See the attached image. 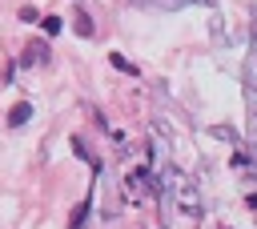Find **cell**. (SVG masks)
<instances>
[{
    "mask_svg": "<svg viewBox=\"0 0 257 229\" xmlns=\"http://www.w3.org/2000/svg\"><path fill=\"white\" fill-rule=\"evenodd\" d=\"M28 117H32V104H28V100H16V104L8 108V125H12V129L28 125Z\"/></svg>",
    "mask_w": 257,
    "mask_h": 229,
    "instance_id": "cell-1",
    "label": "cell"
},
{
    "mask_svg": "<svg viewBox=\"0 0 257 229\" xmlns=\"http://www.w3.org/2000/svg\"><path fill=\"white\" fill-rule=\"evenodd\" d=\"M88 209H92V201L84 197V201L72 209V221H68V229H84V221H88Z\"/></svg>",
    "mask_w": 257,
    "mask_h": 229,
    "instance_id": "cell-2",
    "label": "cell"
},
{
    "mask_svg": "<svg viewBox=\"0 0 257 229\" xmlns=\"http://www.w3.org/2000/svg\"><path fill=\"white\" fill-rule=\"evenodd\" d=\"M44 60H48V44H32L24 56V64H44Z\"/></svg>",
    "mask_w": 257,
    "mask_h": 229,
    "instance_id": "cell-3",
    "label": "cell"
},
{
    "mask_svg": "<svg viewBox=\"0 0 257 229\" xmlns=\"http://www.w3.org/2000/svg\"><path fill=\"white\" fill-rule=\"evenodd\" d=\"M108 60H112V68H120V72H128V76H137V64H133V60H124L120 52H112Z\"/></svg>",
    "mask_w": 257,
    "mask_h": 229,
    "instance_id": "cell-4",
    "label": "cell"
},
{
    "mask_svg": "<svg viewBox=\"0 0 257 229\" xmlns=\"http://www.w3.org/2000/svg\"><path fill=\"white\" fill-rule=\"evenodd\" d=\"M72 28H76L80 36H92V20H88L84 12H76V24H72Z\"/></svg>",
    "mask_w": 257,
    "mask_h": 229,
    "instance_id": "cell-5",
    "label": "cell"
},
{
    "mask_svg": "<svg viewBox=\"0 0 257 229\" xmlns=\"http://www.w3.org/2000/svg\"><path fill=\"white\" fill-rule=\"evenodd\" d=\"M60 28H64V24H60V16H44V32H48V36H56Z\"/></svg>",
    "mask_w": 257,
    "mask_h": 229,
    "instance_id": "cell-6",
    "label": "cell"
},
{
    "mask_svg": "<svg viewBox=\"0 0 257 229\" xmlns=\"http://www.w3.org/2000/svg\"><path fill=\"white\" fill-rule=\"evenodd\" d=\"M213 137H221V141H229V145H237V133H233V129H225V125H217V129H213Z\"/></svg>",
    "mask_w": 257,
    "mask_h": 229,
    "instance_id": "cell-7",
    "label": "cell"
},
{
    "mask_svg": "<svg viewBox=\"0 0 257 229\" xmlns=\"http://www.w3.org/2000/svg\"><path fill=\"white\" fill-rule=\"evenodd\" d=\"M253 48H257V24H253Z\"/></svg>",
    "mask_w": 257,
    "mask_h": 229,
    "instance_id": "cell-8",
    "label": "cell"
}]
</instances>
